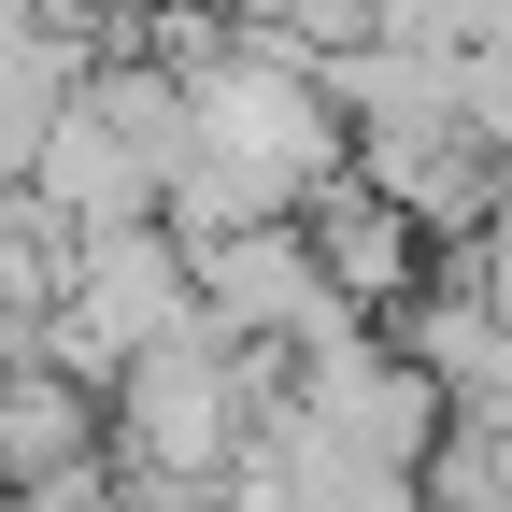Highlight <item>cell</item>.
Here are the masks:
<instances>
[{
  "label": "cell",
  "instance_id": "1",
  "mask_svg": "<svg viewBox=\"0 0 512 512\" xmlns=\"http://www.w3.org/2000/svg\"><path fill=\"white\" fill-rule=\"evenodd\" d=\"M185 100H200V143L242 157L285 214H313V200L356 171V114H342L328 72H313V57H285L271 29H228V57H200V72H185Z\"/></svg>",
  "mask_w": 512,
  "mask_h": 512
},
{
  "label": "cell",
  "instance_id": "2",
  "mask_svg": "<svg viewBox=\"0 0 512 512\" xmlns=\"http://www.w3.org/2000/svg\"><path fill=\"white\" fill-rule=\"evenodd\" d=\"M356 185L399 200L441 256H470V242L498 228V200H512V171L470 143V128H370V143H356Z\"/></svg>",
  "mask_w": 512,
  "mask_h": 512
},
{
  "label": "cell",
  "instance_id": "3",
  "mask_svg": "<svg viewBox=\"0 0 512 512\" xmlns=\"http://www.w3.org/2000/svg\"><path fill=\"white\" fill-rule=\"evenodd\" d=\"M29 200L72 228V242H114V228H157V214H171V171L128 143L100 100H72V114H57V143H43V171H29Z\"/></svg>",
  "mask_w": 512,
  "mask_h": 512
},
{
  "label": "cell",
  "instance_id": "4",
  "mask_svg": "<svg viewBox=\"0 0 512 512\" xmlns=\"http://www.w3.org/2000/svg\"><path fill=\"white\" fill-rule=\"evenodd\" d=\"M299 228H313V271H328V285H342V299L370 313V328H399V313H413V299L441 285V242H427V228H413L399 200H370L356 171H342V185H328V200H313Z\"/></svg>",
  "mask_w": 512,
  "mask_h": 512
},
{
  "label": "cell",
  "instance_id": "5",
  "mask_svg": "<svg viewBox=\"0 0 512 512\" xmlns=\"http://www.w3.org/2000/svg\"><path fill=\"white\" fill-rule=\"evenodd\" d=\"M72 470H114V399L57 384L43 356H0V498L72 484Z\"/></svg>",
  "mask_w": 512,
  "mask_h": 512
},
{
  "label": "cell",
  "instance_id": "6",
  "mask_svg": "<svg viewBox=\"0 0 512 512\" xmlns=\"http://www.w3.org/2000/svg\"><path fill=\"white\" fill-rule=\"evenodd\" d=\"M0 512H128L114 470H72V484H29V498H0Z\"/></svg>",
  "mask_w": 512,
  "mask_h": 512
}]
</instances>
